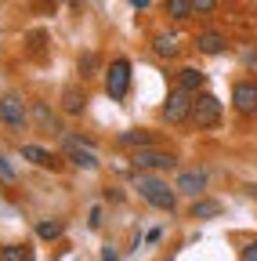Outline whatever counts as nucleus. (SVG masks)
I'll return each instance as SVG.
<instances>
[{
  "mask_svg": "<svg viewBox=\"0 0 257 261\" xmlns=\"http://www.w3.org/2000/svg\"><path fill=\"white\" fill-rule=\"evenodd\" d=\"M196 127H217L221 120V102L210 94V91H199V94H192V116H188Z\"/></svg>",
  "mask_w": 257,
  "mask_h": 261,
  "instance_id": "nucleus-2",
  "label": "nucleus"
},
{
  "mask_svg": "<svg viewBox=\"0 0 257 261\" xmlns=\"http://www.w3.org/2000/svg\"><path fill=\"white\" fill-rule=\"evenodd\" d=\"M102 261H116V250H112V247H105V250H102Z\"/></svg>",
  "mask_w": 257,
  "mask_h": 261,
  "instance_id": "nucleus-26",
  "label": "nucleus"
},
{
  "mask_svg": "<svg viewBox=\"0 0 257 261\" xmlns=\"http://www.w3.org/2000/svg\"><path fill=\"white\" fill-rule=\"evenodd\" d=\"M174 189L185 192V196H199V192L207 189V171H181Z\"/></svg>",
  "mask_w": 257,
  "mask_h": 261,
  "instance_id": "nucleus-9",
  "label": "nucleus"
},
{
  "mask_svg": "<svg viewBox=\"0 0 257 261\" xmlns=\"http://www.w3.org/2000/svg\"><path fill=\"white\" fill-rule=\"evenodd\" d=\"M127 87H131V62H127V58H116V62L109 65V73H105V94L120 102V98L127 94Z\"/></svg>",
  "mask_w": 257,
  "mask_h": 261,
  "instance_id": "nucleus-4",
  "label": "nucleus"
},
{
  "mask_svg": "<svg viewBox=\"0 0 257 261\" xmlns=\"http://www.w3.org/2000/svg\"><path fill=\"white\" fill-rule=\"evenodd\" d=\"M83 106H87V94H83L76 84H69L66 91H62V109H66L69 116H80V113H83Z\"/></svg>",
  "mask_w": 257,
  "mask_h": 261,
  "instance_id": "nucleus-11",
  "label": "nucleus"
},
{
  "mask_svg": "<svg viewBox=\"0 0 257 261\" xmlns=\"http://www.w3.org/2000/svg\"><path fill=\"white\" fill-rule=\"evenodd\" d=\"M0 261H33V250L25 243H8V247H0Z\"/></svg>",
  "mask_w": 257,
  "mask_h": 261,
  "instance_id": "nucleus-17",
  "label": "nucleus"
},
{
  "mask_svg": "<svg viewBox=\"0 0 257 261\" xmlns=\"http://www.w3.org/2000/svg\"><path fill=\"white\" fill-rule=\"evenodd\" d=\"M224 211V203L221 200H199V196H196V200H192V218H196V221H210V218H217Z\"/></svg>",
  "mask_w": 257,
  "mask_h": 261,
  "instance_id": "nucleus-13",
  "label": "nucleus"
},
{
  "mask_svg": "<svg viewBox=\"0 0 257 261\" xmlns=\"http://www.w3.org/2000/svg\"><path fill=\"white\" fill-rule=\"evenodd\" d=\"M98 225H102V211L94 207V211H91V228H98Z\"/></svg>",
  "mask_w": 257,
  "mask_h": 261,
  "instance_id": "nucleus-25",
  "label": "nucleus"
},
{
  "mask_svg": "<svg viewBox=\"0 0 257 261\" xmlns=\"http://www.w3.org/2000/svg\"><path fill=\"white\" fill-rule=\"evenodd\" d=\"M232 102H236V113L253 116L257 113V80H239L232 91Z\"/></svg>",
  "mask_w": 257,
  "mask_h": 261,
  "instance_id": "nucleus-8",
  "label": "nucleus"
},
{
  "mask_svg": "<svg viewBox=\"0 0 257 261\" xmlns=\"http://www.w3.org/2000/svg\"><path fill=\"white\" fill-rule=\"evenodd\" d=\"M94 69H98V55H94V51H83V55H80V76H94Z\"/></svg>",
  "mask_w": 257,
  "mask_h": 261,
  "instance_id": "nucleus-21",
  "label": "nucleus"
},
{
  "mask_svg": "<svg viewBox=\"0 0 257 261\" xmlns=\"http://www.w3.org/2000/svg\"><path fill=\"white\" fill-rule=\"evenodd\" d=\"M62 152H66V160L76 163L80 171H98V156H94L91 142H83V138H66V142H62Z\"/></svg>",
  "mask_w": 257,
  "mask_h": 261,
  "instance_id": "nucleus-3",
  "label": "nucleus"
},
{
  "mask_svg": "<svg viewBox=\"0 0 257 261\" xmlns=\"http://www.w3.org/2000/svg\"><path fill=\"white\" fill-rule=\"evenodd\" d=\"M0 120H4L8 127L22 130L29 113H25V102H22V94H0Z\"/></svg>",
  "mask_w": 257,
  "mask_h": 261,
  "instance_id": "nucleus-7",
  "label": "nucleus"
},
{
  "mask_svg": "<svg viewBox=\"0 0 257 261\" xmlns=\"http://www.w3.org/2000/svg\"><path fill=\"white\" fill-rule=\"evenodd\" d=\"M22 160L37 163V167H58V160H54L47 149H40V145H22Z\"/></svg>",
  "mask_w": 257,
  "mask_h": 261,
  "instance_id": "nucleus-15",
  "label": "nucleus"
},
{
  "mask_svg": "<svg viewBox=\"0 0 257 261\" xmlns=\"http://www.w3.org/2000/svg\"><path fill=\"white\" fill-rule=\"evenodd\" d=\"M62 228H66V225H62L58 218H51V221H40V225H37V236H40V240H58Z\"/></svg>",
  "mask_w": 257,
  "mask_h": 261,
  "instance_id": "nucleus-20",
  "label": "nucleus"
},
{
  "mask_svg": "<svg viewBox=\"0 0 257 261\" xmlns=\"http://www.w3.org/2000/svg\"><path fill=\"white\" fill-rule=\"evenodd\" d=\"M134 189H138V196L145 203H152L156 211H174L178 207V189H170L167 181H159V178H152V174H138L134 178Z\"/></svg>",
  "mask_w": 257,
  "mask_h": 261,
  "instance_id": "nucleus-1",
  "label": "nucleus"
},
{
  "mask_svg": "<svg viewBox=\"0 0 257 261\" xmlns=\"http://www.w3.org/2000/svg\"><path fill=\"white\" fill-rule=\"evenodd\" d=\"M15 178H18V171H15V167H11V163H8V160H4V156H0V181H8V185H11V181H15Z\"/></svg>",
  "mask_w": 257,
  "mask_h": 261,
  "instance_id": "nucleus-23",
  "label": "nucleus"
},
{
  "mask_svg": "<svg viewBox=\"0 0 257 261\" xmlns=\"http://www.w3.org/2000/svg\"><path fill=\"white\" fill-rule=\"evenodd\" d=\"M196 47L203 55H224V51H229V40H224V33H199Z\"/></svg>",
  "mask_w": 257,
  "mask_h": 261,
  "instance_id": "nucleus-12",
  "label": "nucleus"
},
{
  "mask_svg": "<svg viewBox=\"0 0 257 261\" xmlns=\"http://www.w3.org/2000/svg\"><path fill=\"white\" fill-rule=\"evenodd\" d=\"M152 51L159 58H174L178 55V37H170V33H159V37L152 40Z\"/></svg>",
  "mask_w": 257,
  "mask_h": 261,
  "instance_id": "nucleus-16",
  "label": "nucleus"
},
{
  "mask_svg": "<svg viewBox=\"0 0 257 261\" xmlns=\"http://www.w3.org/2000/svg\"><path fill=\"white\" fill-rule=\"evenodd\" d=\"M174 152H163V149H134V167L138 171H170L174 167Z\"/></svg>",
  "mask_w": 257,
  "mask_h": 261,
  "instance_id": "nucleus-6",
  "label": "nucleus"
},
{
  "mask_svg": "<svg viewBox=\"0 0 257 261\" xmlns=\"http://www.w3.org/2000/svg\"><path fill=\"white\" fill-rule=\"evenodd\" d=\"M33 123L44 130V135H58V130H62L58 120H54V113H51L44 102H33Z\"/></svg>",
  "mask_w": 257,
  "mask_h": 261,
  "instance_id": "nucleus-14",
  "label": "nucleus"
},
{
  "mask_svg": "<svg viewBox=\"0 0 257 261\" xmlns=\"http://www.w3.org/2000/svg\"><path fill=\"white\" fill-rule=\"evenodd\" d=\"M131 4H134V8H145V4H149V0H131Z\"/></svg>",
  "mask_w": 257,
  "mask_h": 261,
  "instance_id": "nucleus-27",
  "label": "nucleus"
},
{
  "mask_svg": "<svg viewBox=\"0 0 257 261\" xmlns=\"http://www.w3.org/2000/svg\"><path fill=\"white\" fill-rule=\"evenodd\" d=\"M163 8H167V15H170L174 22H185V18L192 15V0H167Z\"/></svg>",
  "mask_w": 257,
  "mask_h": 261,
  "instance_id": "nucleus-19",
  "label": "nucleus"
},
{
  "mask_svg": "<svg viewBox=\"0 0 257 261\" xmlns=\"http://www.w3.org/2000/svg\"><path fill=\"white\" fill-rule=\"evenodd\" d=\"M149 130H123L120 135V145H127V149H149Z\"/></svg>",
  "mask_w": 257,
  "mask_h": 261,
  "instance_id": "nucleus-18",
  "label": "nucleus"
},
{
  "mask_svg": "<svg viewBox=\"0 0 257 261\" xmlns=\"http://www.w3.org/2000/svg\"><path fill=\"white\" fill-rule=\"evenodd\" d=\"M217 8V0H192V15H210Z\"/></svg>",
  "mask_w": 257,
  "mask_h": 261,
  "instance_id": "nucleus-22",
  "label": "nucleus"
},
{
  "mask_svg": "<svg viewBox=\"0 0 257 261\" xmlns=\"http://www.w3.org/2000/svg\"><path fill=\"white\" fill-rule=\"evenodd\" d=\"M239 261H257V240H250V243L243 247V254H239Z\"/></svg>",
  "mask_w": 257,
  "mask_h": 261,
  "instance_id": "nucleus-24",
  "label": "nucleus"
},
{
  "mask_svg": "<svg viewBox=\"0 0 257 261\" xmlns=\"http://www.w3.org/2000/svg\"><path fill=\"white\" fill-rule=\"evenodd\" d=\"M203 84H207V73H203V69H196V65H185V69L178 73V87H185L188 94H199V91H203Z\"/></svg>",
  "mask_w": 257,
  "mask_h": 261,
  "instance_id": "nucleus-10",
  "label": "nucleus"
},
{
  "mask_svg": "<svg viewBox=\"0 0 257 261\" xmlns=\"http://www.w3.org/2000/svg\"><path fill=\"white\" fill-rule=\"evenodd\" d=\"M192 116V94L185 91V87H174L170 94H167V102H163V120L167 123H181V120H188Z\"/></svg>",
  "mask_w": 257,
  "mask_h": 261,
  "instance_id": "nucleus-5",
  "label": "nucleus"
}]
</instances>
